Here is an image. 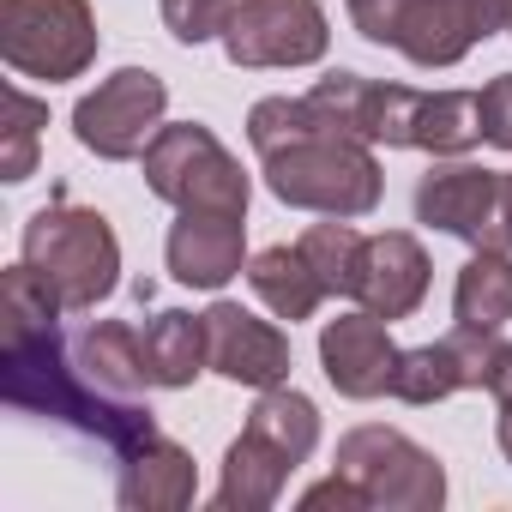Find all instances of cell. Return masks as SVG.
Segmentation results:
<instances>
[{"label":"cell","instance_id":"6da1fadb","mask_svg":"<svg viewBox=\"0 0 512 512\" xmlns=\"http://www.w3.org/2000/svg\"><path fill=\"white\" fill-rule=\"evenodd\" d=\"M247 139L266 163V187L320 217H368L386 193L380 157L356 139L314 91L308 97H266L247 115Z\"/></svg>","mask_w":512,"mask_h":512},{"label":"cell","instance_id":"7a4b0ae2","mask_svg":"<svg viewBox=\"0 0 512 512\" xmlns=\"http://www.w3.org/2000/svg\"><path fill=\"white\" fill-rule=\"evenodd\" d=\"M0 392H7L13 410L43 416V422H61V428H73V434L97 440V446L115 452V458H127L139 440L157 434L151 404H145V398H115V392H103V386L79 368L73 344H67L55 326L0 344Z\"/></svg>","mask_w":512,"mask_h":512},{"label":"cell","instance_id":"3957f363","mask_svg":"<svg viewBox=\"0 0 512 512\" xmlns=\"http://www.w3.org/2000/svg\"><path fill=\"white\" fill-rule=\"evenodd\" d=\"M314 97L368 145L458 157L482 139L476 91H410V85H380L362 73H326L314 85Z\"/></svg>","mask_w":512,"mask_h":512},{"label":"cell","instance_id":"277c9868","mask_svg":"<svg viewBox=\"0 0 512 512\" xmlns=\"http://www.w3.org/2000/svg\"><path fill=\"white\" fill-rule=\"evenodd\" d=\"M314 440H320L314 398H302L296 386H266L260 404L247 410V428L235 434V446L223 458L217 506L223 512H266V506H278L290 470L308 464Z\"/></svg>","mask_w":512,"mask_h":512},{"label":"cell","instance_id":"5b68a950","mask_svg":"<svg viewBox=\"0 0 512 512\" xmlns=\"http://www.w3.org/2000/svg\"><path fill=\"white\" fill-rule=\"evenodd\" d=\"M19 253H25V266L49 284V296L67 314H91L121 284V241H115L109 217L91 211V205H73L67 193H55L25 223Z\"/></svg>","mask_w":512,"mask_h":512},{"label":"cell","instance_id":"8992f818","mask_svg":"<svg viewBox=\"0 0 512 512\" xmlns=\"http://www.w3.org/2000/svg\"><path fill=\"white\" fill-rule=\"evenodd\" d=\"M0 61L25 79H79L97 61L91 0H0Z\"/></svg>","mask_w":512,"mask_h":512},{"label":"cell","instance_id":"52a82bcc","mask_svg":"<svg viewBox=\"0 0 512 512\" xmlns=\"http://www.w3.org/2000/svg\"><path fill=\"white\" fill-rule=\"evenodd\" d=\"M145 187L175 211H241L247 217V175L223 151V139L199 121H175L145 145Z\"/></svg>","mask_w":512,"mask_h":512},{"label":"cell","instance_id":"ba28073f","mask_svg":"<svg viewBox=\"0 0 512 512\" xmlns=\"http://www.w3.org/2000/svg\"><path fill=\"white\" fill-rule=\"evenodd\" d=\"M338 476L356 482L362 506H386V512H434L446 500V470L428 446H416L398 428H350L338 440Z\"/></svg>","mask_w":512,"mask_h":512},{"label":"cell","instance_id":"9c48e42d","mask_svg":"<svg viewBox=\"0 0 512 512\" xmlns=\"http://www.w3.org/2000/svg\"><path fill=\"white\" fill-rule=\"evenodd\" d=\"M163 109H169V85L145 67H121L91 97H79L73 139L103 163H127V157H145V145L163 133Z\"/></svg>","mask_w":512,"mask_h":512},{"label":"cell","instance_id":"30bf717a","mask_svg":"<svg viewBox=\"0 0 512 512\" xmlns=\"http://www.w3.org/2000/svg\"><path fill=\"white\" fill-rule=\"evenodd\" d=\"M332 43L320 0H235L223 55L235 67H314Z\"/></svg>","mask_w":512,"mask_h":512},{"label":"cell","instance_id":"8fae6325","mask_svg":"<svg viewBox=\"0 0 512 512\" xmlns=\"http://www.w3.org/2000/svg\"><path fill=\"white\" fill-rule=\"evenodd\" d=\"M500 350H506L500 332H488V326H458V332H446L440 344H422V350H404V356H398L392 398H404V404H440V398H452V392L488 386Z\"/></svg>","mask_w":512,"mask_h":512},{"label":"cell","instance_id":"7c38bea8","mask_svg":"<svg viewBox=\"0 0 512 512\" xmlns=\"http://www.w3.org/2000/svg\"><path fill=\"white\" fill-rule=\"evenodd\" d=\"M500 25H506V0H410L392 49L416 67H452Z\"/></svg>","mask_w":512,"mask_h":512},{"label":"cell","instance_id":"4fadbf2b","mask_svg":"<svg viewBox=\"0 0 512 512\" xmlns=\"http://www.w3.org/2000/svg\"><path fill=\"white\" fill-rule=\"evenodd\" d=\"M205 362L235 386H284L290 380V338L266 320H253L235 302H211L205 314Z\"/></svg>","mask_w":512,"mask_h":512},{"label":"cell","instance_id":"5bb4252c","mask_svg":"<svg viewBox=\"0 0 512 512\" xmlns=\"http://www.w3.org/2000/svg\"><path fill=\"white\" fill-rule=\"evenodd\" d=\"M350 296L380 314L386 326L392 320H410L428 296V253L416 235L404 229H380V235H362V253H356V284Z\"/></svg>","mask_w":512,"mask_h":512},{"label":"cell","instance_id":"9a60e30c","mask_svg":"<svg viewBox=\"0 0 512 512\" xmlns=\"http://www.w3.org/2000/svg\"><path fill=\"white\" fill-rule=\"evenodd\" d=\"M169 278L187 290H223L241 278L247 253V217L241 211H181L169 223Z\"/></svg>","mask_w":512,"mask_h":512},{"label":"cell","instance_id":"2e32d148","mask_svg":"<svg viewBox=\"0 0 512 512\" xmlns=\"http://www.w3.org/2000/svg\"><path fill=\"white\" fill-rule=\"evenodd\" d=\"M398 344L386 332L380 314H344V320H326L320 332V368L326 380L344 392V398H380L392 392V374H398Z\"/></svg>","mask_w":512,"mask_h":512},{"label":"cell","instance_id":"e0dca14e","mask_svg":"<svg viewBox=\"0 0 512 512\" xmlns=\"http://www.w3.org/2000/svg\"><path fill=\"white\" fill-rule=\"evenodd\" d=\"M494 199H500V169H476V163H434L416 181V223L446 229L470 247H488V223H494Z\"/></svg>","mask_w":512,"mask_h":512},{"label":"cell","instance_id":"ac0fdd59","mask_svg":"<svg viewBox=\"0 0 512 512\" xmlns=\"http://www.w3.org/2000/svg\"><path fill=\"white\" fill-rule=\"evenodd\" d=\"M121 476H115V500L127 512H181L193 506L199 494V470H193V452L175 446L169 434H151L139 440L127 458H115Z\"/></svg>","mask_w":512,"mask_h":512},{"label":"cell","instance_id":"d6986e66","mask_svg":"<svg viewBox=\"0 0 512 512\" xmlns=\"http://www.w3.org/2000/svg\"><path fill=\"white\" fill-rule=\"evenodd\" d=\"M247 284H253V296H260L278 320H314L320 314V302L332 296L326 284H320V272H314V260L302 253V241L296 247H266V253H253L247 260Z\"/></svg>","mask_w":512,"mask_h":512},{"label":"cell","instance_id":"ffe728a7","mask_svg":"<svg viewBox=\"0 0 512 512\" xmlns=\"http://www.w3.org/2000/svg\"><path fill=\"white\" fill-rule=\"evenodd\" d=\"M73 356L115 398H139L151 386V374H145V338H139L133 320H97V326H85L73 338Z\"/></svg>","mask_w":512,"mask_h":512},{"label":"cell","instance_id":"44dd1931","mask_svg":"<svg viewBox=\"0 0 512 512\" xmlns=\"http://www.w3.org/2000/svg\"><path fill=\"white\" fill-rule=\"evenodd\" d=\"M139 338H145V374H151V386H163V392H181V386H193L211 362H205V320L199 314H181V308H163V314H151L145 326H139Z\"/></svg>","mask_w":512,"mask_h":512},{"label":"cell","instance_id":"7402d4cb","mask_svg":"<svg viewBox=\"0 0 512 512\" xmlns=\"http://www.w3.org/2000/svg\"><path fill=\"white\" fill-rule=\"evenodd\" d=\"M452 314L458 326H488V332L512 320V253L506 247L470 253V266L458 272V290H452Z\"/></svg>","mask_w":512,"mask_h":512},{"label":"cell","instance_id":"603a6c76","mask_svg":"<svg viewBox=\"0 0 512 512\" xmlns=\"http://www.w3.org/2000/svg\"><path fill=\"white\" fill-rule=\"evenodd\" d=\"M43 127H49V103H37L31 91L7 85V151H0V175H7V181H31L37 175Z\"/></svg>","mask_w":512,"mask_h":512},{"label":"cell","instance_id":"cb8c5ba5","mask_svg":"<svg viewBox=\"0 0 512 512\" xmlns=\"http://www.w3.org/2000/svg\"><path fill=\"white\" fill-rule=\"evenodd\" d=\"M302 253L314 260V272H320V284H326L332 296H350V284H356V253H362V235L350 229V217L314 223V229L302 235Z\"/></svg>","mask_w":512,"mask_h":512},{"label":"cell","instance_id":"d4e9b609","mask_svg":"<svg viewBox=\"0 0 512 512\" xmlns=\"http://www.w3.org/2000/svg\"><path fill=\"white\" fill-rule=\"evenodd\" d=\"M229 13H235V0H163L169 37H175V43H193V49L211 43V37H223Z\"/></svg>","mask_w":512,"mask_h":512},{"label":"cell","instance_id":"484cf974","mask_svg":"<svg viewBox=\"0 0 512 512\" xmlns=\"http://www.w3.org/2000/svg\"><path fill=\"white\" fill-rule=\"evenodd\" d=\"M476 103H482V139L500 145V151H512V73L488 79L476 91Z\"/></svg>","mask_w":512,"mask_h":512},{"label":"cell","instance_id":"4316f807","mask_svg":"<svg viewBox=\"0 0 512 512\" xmlns=\"http://www.w3.org/2000/svg\"><path fill=\"white\" fill-rule=\"evenodd\" d=\"M410 0H350V19L368 43H398V19Z\"/></svg>","mask_w":512,"mask_h":512},{"label":"cell","instance_id":"83f0119b","mask_svg":"<svg viewBox=\"0 0 512 512\" xmlns=\"http://www.w3.org/2000/svg\"><path fill=\"white\" fill-rule=\"evenodd\" d=\"M302 506L314 512V506H350V512H362V494H356V482H344L338 470L326 476V482H314L308 494H302Z\"/></svg>","mask_w":512,"mask_h":512},{"label":"cell","instance_id":"f1b7e54d","mask_svg":"<svg viewBox=\"0 0 512 512\" xmlns=\"http://www.w3.org/2000/svg\"><path fill=\"white\" fill-rule=\"evenodd\" d=\"M488 247L512 253V169L500 175V199H494V223H488Z\"/></svg>","mask_w":512,"mask_h":512},{"label":"cell","instance_id":"f546056e","mask_svg":"<svg viewBox=\"0 0 512 512\" xmlns=\"http://www.w3.org/2000/svg\"><path fill=\"white\" fill-rule=\"evenodd\" d=\"M488 392H494V404L500 410H512V344L494 356V374H488Z\"/></svg>","mask_w":512,"mask_h":512},{"label":"cell","instance_id":"4dcf8cb0","mask_svg":"<svg viewBox=\"0 0 512 512\" xmlns=\"http://www.w3.org/2000/svg\"><path fill=\"white\" fill-rule=\"evenodd\" d=\"M500 452L512 458V410H500Z\"/></svg>","mask_w":512,"mask_h":512},{"label":"cell","instance_id":"1f68e13d","mask_svg":"<svg viewBox=\"0 0 512 512\" xmlns=\"http://www.w3.org/2000/svg\"><path fill=\"white\" fill-rule=\"evenodd\" d=\"M506 31H512V0H506Z\"/></svg>","mask_w":512,"mask_h":512}]
</instances>
